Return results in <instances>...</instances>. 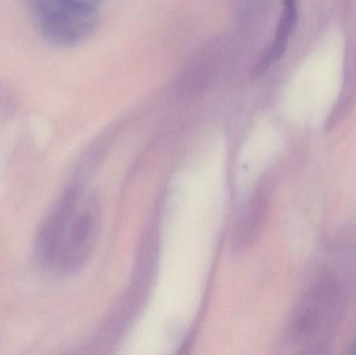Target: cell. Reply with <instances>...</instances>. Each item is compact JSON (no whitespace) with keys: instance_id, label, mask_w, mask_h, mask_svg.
Wrapping results in <instances>:
<instances>
[{"instance_id":"obj_1","label":"cell","mask_w":356,"mask_h":355,"mask_svg":"<svg viewBox=\"0 0 356 355\" xmlns=\"http://www.w3.org/2000/svg\"><path fill=\"white\" fill-rule=\"evenodd\" d=\"M56 222L50 248L54 250L60 243L63 265L79 268L93 254L99 238L102 214L97 199L71 192L62 202Z\"/></svg>"},{"instance_id":"obj_2","label":"cell","mask_w":356,"mask_h":355,"mask_svg":"<svg viewBox=\"0 0 356 355\" xmlns=\"http://www.w3.org/2000/svg\"><path fill=\"white\" fill-rule=\"evenodd\" d=\"M33 15L48 41L62 46L81 43L97 21L96 8L81 0H31Z\"/></svg>"},{"instance_id":"obj_3","label":"cell","mask_w":356,"mask_h":355,"mask_svg":"<svg viewBox=\"0 0 356 355\" xmlns=\"http://www.w3.org/2000/svg\"><path fill=\"white\" fill-rule=\"evenodd\" d=\"M298 20L297 0H282V13L276 29L275 39L263 60L257 67V74H263L269 67L275 64L286 51L291 35Z\"/></svg>"}]
</instances>
